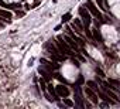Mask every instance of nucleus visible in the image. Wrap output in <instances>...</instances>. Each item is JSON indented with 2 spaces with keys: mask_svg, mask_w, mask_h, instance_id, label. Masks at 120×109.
<instances>
[{
  "mask_svg": "<svg viewBox=\"0 0 120 109\" xmlns=\"http://www.w3.org/2000/svg\"><path fill=\"white\" fill-rule=\"evenodd\" d=\"M0 17H4L7 21H10V19H11V13L7 12V10H2V9H0Z\"/></svg>",
  "mask_w": 120,
  "mask_h": 109,
  "instance_id": "9b49d317",
  "label": "nucleus"
},
{
  "mask_svg": "<svg viewBox=\"0 0 120 109\" xmlns=\"http://www.w3.org/2000/svg\"><path fill=\"white\" fill-rule=\"evenodd\" d=\"M48 92H49V93H51L52 96H55V98L58 96V95H56V92H55V89L52 88V85H48Z\"/></svg>",
  "mask_w": 120,
  "mask_h": 109,
  "instance_id": "2eb2a0df",
  "label": "nucleus"
},
{
  "mask_svg": "<svg viewBox=\"0 0 120 109\" xmlns=\"http://www.w3.org/2000/svg\"><path fill=\"white\" fill-rule=\"evenodd\" d=\"M88 10L96 17V20H99V23H103V17H102V14H100V12L98 10V7L93 4V2L92 0H88Z\"/></svg>",
  "mask_w": 120,
  "mask_h": 109,
  "instance_id": "f03ea898",
  "label": "nucleus"
},
{
  "mask_svg": "<svg viewBox=\"0 0 120 109\" xmlns=\"http://www.w3.org/2000/svg\"><path fill=\"white\" fill-rule=\"evenodd\" d=\"M92 37H93L96 41H99V43H103V37H102V34H100V31H99V30H93V33H92Z\"/></svg>",
  "mask_w": 120,
  "mask_h": 109,
  "instance_id": "1a4fd4ad",
  "label": "nucleus"
},
{
  "mask_svg": "<svg viewBox=\"0 0 120 109\" xmlns=\"http://www.w3.org/2000/svg\"><path fill=\"white\" fill-rule=\"evenodd\" d=\"M86 85H88V86H90V89H93V91L99 92V86H98V82H95V81H88V82H86Z\"/></svg>",
  "mask_w": 120,
  "mask_h": 109,
  "instance_id": "f8f14e48",
  "label": "nucleus"
},
{
  "mask_svg": "<svg viewBox=\"0 0 120 109\" xmlns=\"http://www.w3.org/2000/svg\"><path fill=\"white\" fill-rule=\"evenodd\" d=\"M55 92H56L58 96H62V98H65V96L69 95V89H68L67 86H64V85H58V86L55 88Z\"/></svg>",
  "mask_w": 120,
  "mask_h": 109,
  "instance_id": "20e7f679",
  "label": "nucleus"
},
{
  "mask_svg": "<svg viewBox=\"0 0 120 109\" xmlns=\"http://www.w3.org/2000/svg\"><path fill=\"white\" fill-rule=\"evenodd\" d=\"M69 19H71V13H65V14L62 16V23H67Z\"/></svg>",
  "mask_w": 120,
  "mask_h": 109,
  "instance_id": "dca6fc26",
  "label": "nucleus"
},
{
  "mask_svg": "<svg viewBox=\"0 0 120 109\" xmlns=\"http://www.w3.org/2000/svg\"><path fill=\"white\" fill-rule=\"evenodd\" d=\"M40 86H41V89H42V91H45V89H47V86H45V79H44V78H41V79H40Z\"/></svg>",
  "mask_w": 120,
  "mask_h": 109,
  "instance_id": "f3484780",
  "label": "nucleus"
},
{
  "mask_svg": "<svg viewBox=\"0 0 120 109\" xmlns=\"http://www.w3.org/2000/svg\"><path fill=\"white\" fill-rule=\"evenodd\" d=\"M58 30H61V24H58V26L55 27V31H58Z\"/></svg>",
  "mask_w": 120,
  "mask_h": 109,
  "instance_id": "412c9836",
  "label": "nucleus"
},
{
  "mask_svg": "<svg viewBox=\"0 0 120 109\" xmlns=\"http://www.w3.org/2000/svg\"><path fill=\"white\" fill-rule=\"evenodd\" d=\"M64 40H65V43H67V44H68L71 48H74V50H75V52L78 51V44L75 43V40H74L72 37H69V35H65V37H64Z\"/></svg>",
  "mask_w": 120,
  "mask_h": 109,
  "instance_id": "423d86ee",
  "label": "nucleus"
},
{
  "mask_svg": "<svg viewBox=\"0 0 120 109\" xmlns=\"http://www.w3.org/2000/svg\"><path fill=\"white\" fill-rule=\"evenodd\" d=\"M105 92H106V93H107V95H109V96H110V98H113V99H114V101H116V102H119V101H120V99H119V98H117V95H116V93H114V92H113V91H112V89H110V88H107V89H106V91H105Z\"/></svg>",
  "mask_w": 120,
  "mask_h": 109,
  "instance_id": "ddd939ff",
  "label": "nucleus"
},
{
  "mask_svg": "<svg viewBox=\"0 0 120 109\" xmlns=\"http://www.w3.org/2000/svg\"><path fill=\"white\" fill-rule=\"evenodd\" d=\"M79 16L82 17V24H83V27H89V24L92 23L90 16H89V12H88L85 7H81V9H79Z\"/></svg>",
  "mask_w": 120,
  "mask_h": 109,
  "instance_id": "7ed1b4c3",
  "label": "nucleus"
},
{
  "mask_svg": "<svg viewBox=\"0 0 120 109\" xmlns=\"http://www.w3.org/2000/svg\"><path fill=\"white\" fill-rule=\"evenodd\" d=\"M96 3L99 4V7H102V6H103V0H96ZM102 9H103V7H102Z\"/></svg>",
  "mask_w": 120,
  "mask_h": 109,
  "instance_id": "aec40b11",
  "label": "nucleus"
},
{
  "mask_svg": "<svg viewBox=\"0 0 120 109\" xmlns=\"http://www.w3.org/2000/svg\"><path fill=\"white\" fill-rule=\"evenodd\" d=\"M56 44H58V47H59V52H67L68 54V55H72V50H71V47L64 41V38L61 37V35H59L58 37V41H56Z\"/></svg>",
  "mask_w": 120,
  "mask_h": 109,
  "instance_id": "f257e3e1",
  "label": "nucleus"
},
{
  "mask_svg": "<svg viewBox=\"0 0 120 109\" xmlns=\"http://www.w3.org/2000/svg\"><path fill=\"white\" fill-rule=\"evenodd\" d=\"M38 72H40V74L44 77V79H45V81H51L52 75H51V72H49V71H45L42 67H40V68H38Z\"/></svg>",
  "mask_w": 120,
  "mask_h": 109,
  "instance_id": "0eeeda50",
  "label": "nucleus"
},
{
  "mask_svg": "<svg viewBox=\"0 0 120 109\" xmlns=\"http://www.w3.org/2000/svg\"><path fill=\"white\" fill-rule=\"evenodd\" d=\"M85 93L89 96V99H90L93 103H98V95L95 93L93 89H90V88H85Z\"/></svg>",
  "mask_w": 120,
  "mask_h": 109,
  "instance_id": "39448f33",
  "label": "nucleus"
},
{
  "mask_svg": "<svg viewBox=\"0 0 120 109\" xmlns=\"http://www.w3.org/2000/svg\"><path fill=\"white\" fill-rule=\"evenodd\" d=\"M99 96L106 102V103H114L116 101H112V99H109V95L106 93V92H99Z\"/></svg>",
  "mask_w": 120,
  "mask_h": 109,
  "instance_id": "9d476101",
  "label": "nucleus"
},
{
  "mask_svg": "<svg viewBox=\"0 0 120 109\" xmlns=\"http://www.w3.org/2000/svg\"><path fill=\"white\" fill-rule=\"evenodd\" d=\"M74 26L76 27V31H78V33H81V31H83V30H85V27H83V24H82V21H81L79 19H75Z\"/></svg>",
  "mask_w": 120,
  "mask_h": 109,
  "instance_id": "6e6552de",
  "label": "nucleus"
},
{
  "mask_svg": "<svg viewBox=\"0 0 120 109\" xmlns=\"http://www.w3.org/2000/svg\"><path fill=\"white\" fill-rule=\"evenodd\" d=\"M64 103H65V105H67L68 108H74V106H75V103H74V102H72L71 99H68L67 96L64 98Z\"/></svg>",
  "mask_w": 120,
  "mask_h": 109,
  "instance_id": "4468645a",
  "label": "nucleus"
},
{
  "mask_svg": "<svg viewBox=\"0 0 120 109\" xmlns=\"http://www.w3.org/2000/svg\"><path fill=\"white\" fill-rule=\"evenodd\" d=\"M109 84H113V85H116V86H119V88H120V82H119V81H116V79H109Z\"/></svg>",
  "mask_w": 120,
  "mask_h": 109,
  "instance_id": "a211bd4d",
  "label": "nucleus"
},
{
  "mask_svg": "<svg viewBox=\"0 0 120 109\" xmlns=\"http://www.w3.org/2000/svg\"><path fill=\"white\" fill-rule=\"evenodd\" d=\"M96 74H99L100 78H105V74H103V71H102L100 68H96Z\"/></svg>",
  "mask_w": 120,
  "mask_h": 109,
  "instance_id": "6ab92c4d",
  "label": "nucleus"
}]
</instances>
